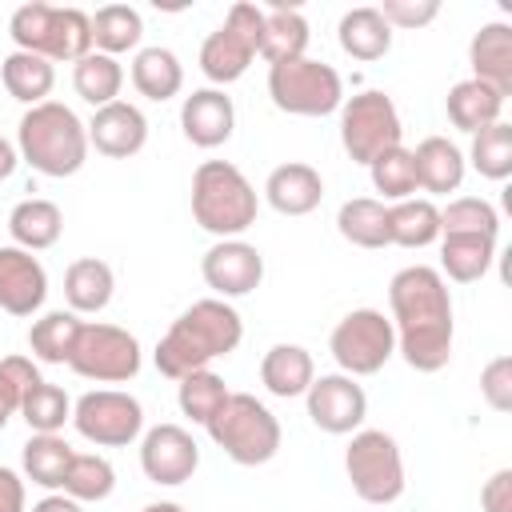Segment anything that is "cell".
Returning <instances> with one entry per match:
<instances>
[{
	"label": "cell",
	"mask_w": 512,
	"mask_h": 512,
	"mask_svg": "<svg viewBox=\"0 0 512 512\" xmlns=\"http://www.w3.org/2000/svg\"><path fill=\"white\" fill-rule=\"evenodd\" d=\"M396 352L416 372H440L452 360V292L432 264H408L388 284Z\"/></svg>",
	"instance_id": "6da1fadb"
},
{
	"label": "cell",
	"mask_w": 512,
	"mask_h": 512,
	"mask_svg": "<svg viewBox=\"0 0 512 512\" xmlns=\"http://www.w3.org/2000/svg\"><path fill=\"white\" fill-rule=\"evenodd\" d=\"M244 340V320L240 312L228 304V300H196L188 304L172 324L168 332L160 336L152 360H156V372L168 376V380H180L188 372H200L208 368L212 360L236 352Z\"/></svg>",
	"instance_id": "7a4b0ae2"
},
{
	"label": "cell",
	"mask_w": 512,
	"mask_h": 512,
	"mask_svg": "<svg viewBox=\"0 0 512 512\" xmlns=\"http://www.w3.org/2000/svg\"><path fill=\"white\" fill-rule=\"evenodd\" d=\"M16 152L40 176L64 180L76 176L88 160V124L60 100H44L28 108L16 124Z\"/></svg>",
	"instance_id": "3957f363"
},
{
	"label": "cell",
	"mask_w": 512,
	"mask_h": 512,
	"mask_svg": "<svg viewBox=\"0 0 512 512\" xmlns=\"http://www.w3.org/2000/svg\"><path fill=\"white\" fill-rule=\"evenodd\" d=\"M260 196L232 160H204L192 172V220L216 240H240L256 224Z\"/></svg>",
	"instance_id": "277c9868"
},
{
	"label": "cell",
	"mask_w": 512,
	"mask_h": 512,
	"mask_svg": "<svg viewBox=\"0 0 512 512\" xmlns=\"http://www.w3.org/2000/svg\"><path fill=\"white\" fill-rule=\"evenodd\" d=\"M8 36L20 52L44 56V60H80L92 52V16L80 8H60V4H20L8 20Z\"/></svg>",
	"instance_id": "5b68a950"
},
{
	"label": "cell",
	"mask_w": 512,
	"mask_h": 512,
	"mask_svg": "<svg viewBox=\"0 0 512 512\" xmlns=\"http://www.w3.org/2000/svg\"><path fill=\"white\" fill-rule=\"evenodd\" d=\"M204 428H208L212 444L232 464H244V468L268 464L280 452V420L252 392H228V400Z\"/></svg>",
	"instance_id": "8992f818"
},
{
	"label": "cell",
	"mask_w": 512,
	"mask_h": 512,
	"mask_svg": "<svg viewBox=\"0 0 512 512\" xmlns=\"http://www.w3.org/2000/svg\"><path fill=\"white\" fill-rule=\"evenodd\" d=\"M268 96L288 116H332L344 104V80L332 64L300 56L268 64Z\"/></svg>",
	"instance_id": "52a82bcc"
},
{
	"label": "cell",
	"mask_w": 512,
	"mask_h": 512,
	"mask_svg": "<svg viewBox=\"0 0 512 512\" xmlns=\"http://www.w3.org/2000/svg\"><path fill=\"white\" fill-rule=\"evenodd\" d=\"M344 472L364 504H392L404 496V456L396 436L380 428H356L344 448Z\"/></svg>",
	"instance_id": "ba28073f"
},
{
	"label": "cell",
	"mask_w": 512,
	"mask_h": 512,
	"mask_svg": "<svg viewBox=\"0 0 512 512\" xmlns=\"http://www.w3.org/2000/svg\"><path fill=\"white\" fill-rule=\"evenodd\" d=\"M400 136H404V124L388 92L364 88L340 104V144L356 164L368 168L388 148H400Z\"/></svg>",
	"instance_id": "9c48e42d"
},
{
	"label": "cell",
	"mask_w": 512,
	"mask_h": 512,
	"mask_svg": "<svg viewBox=\"0 0 512 512\" xmlns=\"http://www.w3.org/2000/svg\"><path fill=\"white\" fill-rule=\"evenodd\" d=\"M260 32H264V8L236 0L216 32L200 44V72L212 84H232L248 72V64L260 56Z\"/></svg>",
	"instance_id": "30bf717a"
},
{
	"label": "cell",
	"mask_w": 512,
	"mask_h": 512,
	"mask_svg": "<svg viewBox=\"0 0 512 512\" xmlns=\"http://www.w3.org/2000/svg\"><path fill=\"white\" fill-rule=\"evenodd\" d=\"M328 352L344 376H372L396 352V328L380 308H352L328 336Z\"/></svg>",
	"instance_id": "8fae6325"
},
{
	"label": "cell",
	"mask_w": 512,
	"mask_h": 512,
	"mask_svg": "<svg viewBox=\"0 0 512 512\" xmlns=\"http://www.w3.org/2000/svg\"><path fill=\"white\" fill-rule=\"evenodd\" d=\"M140 340L128 328L104 324V320H84L76 348L68 356V368L84 380L96 384H124L140 372Z\"/></svg>",
	"instance_id": "7c38bea8"
},
{
	"label": "cell",
	"mask_w": 512,
	"mask_h": 512,
	"mask_svg": "<svg viewBox=\"0 0 512 512\" xmlns=\"http://www.w3.org/2000/svg\"><path fill=\"white\" fill-rule=\"evenodd\" d=\"M72 424L96 448H128L144 432V408L132 392L96 388L72 404Z\"/></svg>",
	"instance_id": "4fadbf2b"
},
{
	"label": "cell",
	"mask_w": 512,
	"mask_h": 512,
	"mask_svg": "<svg viewBox=\"0 0 512 512\" xmlns=\"http://www.w3.org/2000/svg\"><path fill=\"white\" fill-rule=\"evenodd\" d=\"M304 400H308V420H312L320 432H328V436H348V432H356V428L364 424V416H368V396H364V388H360L352 376H344V372H324V376H316V380L308 384Z\"/></svg>",
	"instance_id": "5bb4252c"
},
{
	"label": "cell",
	"mask_w": 512,
	"mask_h": 512,
	"mask_svg": "<svg viewBox=\"0 0 512 512\" xmlns=\"http://www.w3.org/2000/svg\"><path fill=\"white\" fill-rule=\"evenodd\" d=\"M140 468L152 484H184L200 468V444L180 424H156L140 436Z\"/></svg>",
	"instance_id": "9a60e30c"
},
{
	"label": "cell",
	"mask_w": 512,
	"mask_h": 512,
	"mask_svg": "<svg viewBox=\"0 0 512 512\" xmlns=\"http://www.w3.org/2000/svg\"><path fill=\"white\" fill-rule=\"evenodd\" d=\"M200 276L216 292V300L248 296L264 280V256L248 240H216L200 260Z\"/></svg>",
	"instance_id": "2e32d148"
},
{
	"label": "cell",
	"mask_w": 512,
	"mask_h": 512,
	"mask_svg": "<svg viewBox=\"0 0 512 512\" xmlns=\"http://www.w3.org/2000/svg\"><path fill=\"white\" fill-rule=\"evenodd\" d=\"M44 296H48L44 264L16 244H0V308L8 316H36L44 308Z\"/></svg>",
	"instance_id": "e0dca14e"
},
{
	"label": "cell",
	"mask_w": 512,
	"mask_h": 512,
	"mask_svg": "<svg viewBox=\"0 0 512 512\" xmlns=\"http://www.w3.org/2000/svg\"><path fill=\"white\" fill-rule=\"evenodd\" d=\"M148 144V120L136 104L112 100L92 112L88 120V148H96L108 160H128Z\"/></svg>",
	"instance_id": "ac0fdd59"
},
{
	"label": "cell",
	"mask_w": 512,
	"mask_h": 512,
	"mask_svg": "<svg viewBox=\"0 0 512 512\" xmlns=\"http://www.w3.org/2000/svg\"><path fill=\"white\" fill-rule=\"evenodd\" d=\"M180 128L196 148H220L228 144L236 128V104L224 88H196L180 104Z\"/></svg>",
	"instance_id": "d6986e66"
},
{
	"label": "cell",
	"mask_w": 512,
	"mask_h": 512,
	"mask_svg": "<svg viewBox=\"0 0 512 512\" xmlns=\"http://www.w3.org/2000/svg\"><path fill=\"white\" fill-rule=\"evenodd\" d=\"M264 200L280 212V216H308L312 208H320L324 200V180L312 164L304 160H288L280 168L268 172L264 180Z\"/></svg>",
	"instance_id": "ffe728a7"
},
{
	"label": "cell",
	"mask_w": 512,
	"mask_h": 512,
	"mask_svg": "<svg viewBox=\"0 0 512 512\" xmlns=\"http://www.w3.org/2000/svg\"><path fill=\"white\" fill-rule=\"evenodd\" d=\"M468 64H472V80L496 88L508 100L512 96V24L504 20L484 24L468 44Z\"/></svg>",
	"instance_id": "44dd1931"
},
{
	"label": "cell",
	"mask_w": 512,
	"mask_h": 512,
	"mask_svg": "<svg viewBox=\"0 0 512 512\" xmlns=\"http://www.w3.org/2000/svg\"><path fill=\"white\" fill-rule=\"evenodd\" d=\"M412 164H416V188L432 192V196H448L464 184V152L448 140V136H424L412 152Z\"/></svg>",
	"instance_id": "7402d4cb"
},
{
	"label": "cell",
	"mask_w": 512,
	"mask_h": 512,
	"mask_svg": "<svg viewBox=\"0 0 512 512\" xmlns=\"http://www.w3.org/2000/svg\"><path fill=\"white\" fill-rule=\"evenodd\" d=\"M312 380H316V364L312 352L300 344H272L260 360V384L280 400L304 396Z\"/></svg>",
	"instance_id": "603a6c76"
},
{
	"label": "cell",
	"mask_w": 512,
	"mask_h": 512,
	"mask_svg": "<svg viewBox=\"0 0 512 512\" xmlns=\"http://www.w3.org/2000/svg\"><path fill=\"white\" fill-rule=\"evenodd\" d=\"M308 20L300 8H288V4H272L264 8V32H260V56L268 64H284V60H300L308 52Z\"/></svg>",
	"instance_id": "cb8c5ba5"
},
{
	"label": "cell",
	"mask_w": 512,
	"mask_h": 512,
	"mask_svg": "<svg viewBox=\"0 0 512 512\" xmlns=\"http://www.w3.org/2000/svg\"><path fill=\"white\" fill-rule=\"evenodd\" d=\"M60 232H64V212H60L52 200L32 196V200H20V204L8 212V236H12V244L24 248V252H44V248H52V244L60 240Z\"/></svg>",
	"instance_id": "d4e9b609"
},
{
	"label": "cell",
	"mask_w": 512,
	"mask_h": 512,
	"mask_svg": "<svg viewBox=\"0 0 512 512\" xmlns=\"http://www.w3.org/2000/svg\"><path fill=\"white\" fill-rule=\"evenodd\" d=\"M112 288H116V276H112V268L100 256H80L64 272V300H68V308L76 316L80 312L84 316L104 312L108 300H112Z\"/></svg>",
	"instance_id": "484cf974"
},
{
	"label": "cell",
	"mask_w": 512,
	"mask_h": 512,
	"mask_svg": "<svg viewBox=\"0 0 512 512\" xmlns=\"http://www.w3.org/2000/svg\"><path fill=\"white\" fill-rule=\"evenodd\" d=\"M72 456H76V448L60 432H32L24 440V448H20V468H24V476L32 484H40L48 492H60Z\"/></svg>",
	"instance_id": "4316f807"
},
{
	"label": "cell",
	"mask_w": 512,
	"mask_h": 512,
	"mask_svg": "<svg viewBox=\"0 0 512 512\" xmlns=\"http://www.w3.org/2000/svg\"><path fill=\"white\" fill-rule=\"evenodd\" d=\"M336 40L352 60H380L392 48V28L380 16V8H348L336 24Z\"/></svg>",
	"instance_id": "83f0119b"
},
{
	"label": "cell",
	"mask_w": 512,
	"mask_h": 512,
	"mask_svg": "<svg viewBox=\"0 0 512 512\" xmlns=\"http://www.w3.org/2000/svg\"><path fill=\"white\" fill-rule=\"evenodd\" d=\"M444 108H448L452 128L476 136L480 128H488V124L500 120V112H504V96H500L496 88H488V84H480V80L468 76V80H460V84L448 88Z\"/></svg>",
	"instance_id": "f1b7e54d"
},
{
	"label": "cell",
	"mask_w": 512,
	"mask_h": 512,
	"mask_svg": "<svg viewBox=\"0 0 512 512\" xmlns=\"http://www.w3.org/2000/svg\"><path fill=\"white\" fill-rule=\"evenodd\" d=\"M132 84H136L140 96L164 104L184 88V64L172 48H160V44L140 48L136 60H132Z\"/></svg>",
	"instance_id": "f546056e"
},
{
	"label": "cell",
	"mask_w": 512,
	"mask_h": 512,
	"mask_svg": "<svg viewBox=\"0 0 512 512\" xmlns=\"http://www.w3.org/2000/svg\"><path fill=\"white\" fill-rule=\"evenodd\" d=\"M0 80H4V92H8L12 100L36 108V104L48 100V92H52V84H56V68H52V60L16 48V52L4 56V64H0Z\"/></svg>",
	"instance_id": "4dcf8cb0"
},
{
	"label": "cell",
	"mask_w": 512,
	"mask_h": 512,
	"mask_svg": "<svg viewBox=\"0 0 512 512\" xmlns=\"http://www.w3.org/2000/svg\"><path fill=\"white\" fill-rule=\"evenodd\" d=\"M496 260V240L492 236H440V276L456 284H476L488 276Z\"/></svg>",
	"instance_id": "1f68e13d"
},
{
	"label": "cell",
	"mask_w": 512,
	"mask_h": 512,
	"mask_svg": "<svg viewBox=\"0 0 512 512\" xmlns=\"http://www.w3.org/2000/svg\"><path fill=\"white\" fill-rule=\"evenodd\" d=\"M440 240V208L432 200H400L388 204V244L400 248H428Z\"/></svg>",
	"instance_id": "d6a6232c"
},
{
	"label": "cell",
	"mask_w": 512,
	"mask_h": 512,
	"mask_svg": "<svg viewBox=\"0 0 512 512\" xmlns=\"http://www.w3.org/2000/svg\"><path fill=\"white\" fill-rule=\"evenodd\" d=\"M72 88L84 104L92 108H104L112 100H120V88H124V68L116 56H104V52H88L72 64Z\"/></svg>",
	"instance_id": "836d02e7"
},
{
	"label": "cell",
	"mask_w": 512,
	"mask_h": 512,
	"mask_svg": "<svg viewBox=\"0 0 512 512\" xmlns=\"http://www.w3.org/2000/svg\"><path fill=\"white\" fill-rule=\"evenodd\" d=\"M336 232L356 248H388V204L376 196L344 200L336 212Z\"/></svg>",
	"instance_id": "e575fe53"
},
{
	"label": "cell",
	"mask_w": 512,
	"mask_h": 512,
	"mask_svg": "<svg viewBox=\"0 0 512 512\" xmlns=\"http://www.w3.org/2000/svg\"><path fill=\"white\" fill-rule=\"evenodd\" d=\"M80 316L72 308H52L44 312L40 320H32L28 328V348L36 360L44 364H68L72 348H76V336H80Z\"/></svg>",
	"instance_id": "d590c367"
},
{
	"label": "cell",
	"mask_w": 512,
	"mask_h": 512,
	"mask_svg": "<svg viewBox=\"0 0 512 512\" xmlns=\"http://www.w3.org/2000/svg\"><path fill=\"white\" fill-rule=\"evenodd\" d=\"M144 36V20L132 4H104L92 16V48L104 56H120L132 52Z\"/></svg>",
	"instance_id": "8d00e7d4"
},
{
	"label": "cell",
	"mask_w": 512,
	"mask_h": 512,
	"mask_svg": "<svg viewBox=\"0 0 512 512\" xmlns=\"http://www.w3.org/2000/svg\"><path fill=\"white\" fill-rule=\"evenodd\" d=\"M112 488H116V468L100 452H76L72 464H68V472H64V484H60V492L72 496V500H80V504L108 500Z\"/></svg>",
	"instance_id": "74e56055"
},
{
	"label": "cell",
	"mask_w": 512,
	"mask_h": 512,
	"mask_svg": "<svg viewBox=\"0 0 512 512\" xmlns=\"http://www.w3.org/2000/svg\"><path fill=\"white\" fill-rule=\"evenodd\" d=\"M224 400H228V384L212 368H200L176 380V404L192 424H208Z\"/></svg>",
	"instance_id": "f35d334b"
},
{
	"label": "cell",
	"mask_w": 512,
	"mask_h": 512,
	"mask_svg": "<svg viewBox=\"0 0 512 512\" xmlns=\"http://www.w3.org/2000/svg\"><path fill=\"white\" fill-rule=\"evenodd\" d=\"M468 160H472V168H476L484 180H508V176H512V124L496 120V124L480 128V132L472 136Z\"/></svg>",
	"instance_id": "ab89813d"
},
{
	"label": "cell",
	"mask_w": 512,
	"mask_h": 512,
	"mask_svg": "<svg viewBox=\"0 0 512 512\" xmlns=\"http://www.w3.org/2000/svg\"><path fill=\"white\" fill-rule=\"evenodd\" d=\"M368 176H372V188L380 192V204L392 200H412L416 196V164H412V152L400 144V148H388L384 156H376L368 164Z\"/></svg>",
	"instance_id": "60d3db41"
},
{
	"label": "cell",
	"mask_w": 512,
	"mask_h": 512,
	"mask_svg": "<svg viewBox=\"0 0 512 512\" xmlns=\"http://www.w3.org/2000/svg\"><path fill=\"white\" fill-rule=\"evenodd\" d=\"M500 232V216L480 196H456L440 208V236H492Z\"/></svg>",
	"instance_id": "b9f144b4"
},
{
	"label": "cell",
	"mask_w": 512,
	"mask_h": 512,
	"mask_svg": "<svg viewBox=\"0 0 512 512\" xmlns=\"http://www.w3.org/2000/svg\"><path fill=\"white\" fill-rule=\"evenodd\" d=\"M20 416H24V424H28L32 432H60V428L72 420V400H68V392H64L60 384L40 380V384L24 396Z\"/></svg>",
	"instance_id": "7bdbcfd3"
},
{
	"label": "cell",
	"mask_w": 512,
	"mask_h": 512,
	"mask_svg": "<svg viewBox=\"0 0 512 512\" xmlns=\"http://www.w3.org/2000/svg\"><path fill=\"white\" fill-rule=\"evenodd\" d=\"M480 396L492 412H512V356H496L480 372Z\"/></svg>",
	"instance_id": "ee69618b"
},
{
	"label": "cell",
	"mask_w": 512,
	"mask_h": 512,
	"mask_svg": "<svg viewBox=\"0 0 512 512\" xmlns=\"http://www.w3.org/2000/svg\"><path fill=\"white\" fill-rule=\"evenodd\" d=\"M380 16L388 20V28H424L440 16L436 0H384Z\"/></svg>",
	"instance_id": "f6af8a7d"
},
{
	"label": "cell",
	"mask_w": 512,
	"mask_h": 512,
	"mask_svg": "<svg viewBox=\"0 0 512 512\" xmlns=\"http://www.w3.org/2000/svg\"><path fill=\"white\" fill-rule=\"evenodd\" d=\"M0 380H4V384L20 396V404H24V396H28L44 376H40V368H36L28 356H4V360H0Z\"/></svg>",
	"instance_id": "bcb514c9"
},
{
	"label": "cell",
	"mask_w": 512,
	"mask_h": 512,
	"mask_svg": "<svg viewBox=\"0 0 512 512\" xmlns=\"http://www.w3.org/2000/svg\"><path fill=\"white\" fill-rule=\"evenodd\" d=\"M480 508L484 512H512V468H500L484 480L480 488Z\"/></svg>",
	"instance_id": "7dc6e473"
},
{
	"label": "cell",
	"mask_w": 512,
	"mask_h": 512,
	"mask_svg": "<svg viewBox=\"0 0 512 512\" xmlns=\"http://www.w3.org/2000/svg\"><path fill=\"white\" fill-rule=\"evenodd\" d=\"M0 512H28V492L16 468L0 464Z\"/></svg>",
	"instance_id": "c3c4849f"
},
{
	"label": "cell",
	"mask_w": 512,
	"mask_h": 512,
	"mask_svg": "<svg viewBox=\"0 0 512 512\" xmlns=\"http://www.w3.org/2000/svg\"><path fill=\"white\" fill-rule=\"evenodd\" d=\"M32 512H84V508H80V500H72L64 492H48L44 500L32 504Z\"/></svg>",
	"instance_id": "681fc988"
},
{
	"label": "cell",
	"mask_w": 512,
	"mask_h": 512,
	"mask_svg": "<svg viewBox=\"0 0 512 512\" xmlns=\"http://www.w3.org/2000/svg\"><path fill=\"white\" fill-rule=\"evenodd\" d=\"M16 412H20V396H16V392H12V388L0 380V432L8 428V420H12Z\"/></svg>",
	"instance_id": "f907efd6"
},
{
	"label": "cell",
	"mask_w": 512,
	"mask_h": 512,
	"mask_svg": "<svg viewBox=\"0 0 512 512\" xmlns=\"http://www.w3.org/2000/svg\"><path fill=\"white\" fill-rule=\"evenodd\" d=\"M16 164H20V152H16V144H8V140L0 136V180H8V176L16 172Z\"/></svg>",
	"instance_id": "816d5d0a"
},
{
	"label": "cell",
	"mask_w": 512,
	"mask_h": 512,
	"mask_svg": "<svg viewBox=\"0 0 512 512\" xmlns=\"http://www.w3.org/2000/svg\"><path fill=\"white\" fill-rule=\"evenodd\" d=\"M140 512H188L184 504H176V500H156V504H144Z\"/></svg>",
	"instance_id": "f5cc1de1"
}]
</instances>
